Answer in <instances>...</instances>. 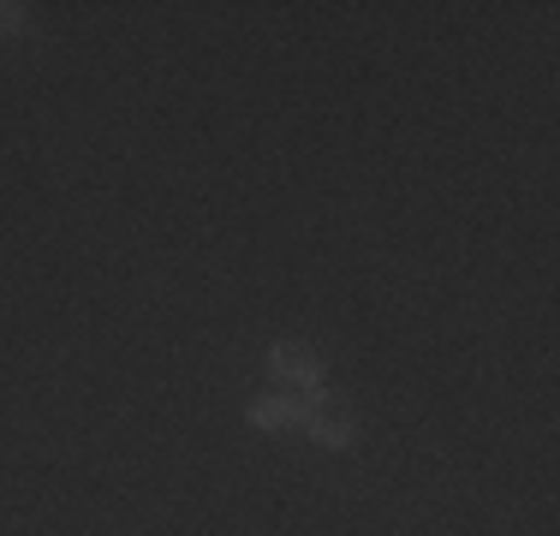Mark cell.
I'll use <instances>...</instances> for the list:
<instances>
[{
    "label": "cell",
    "mask_w": 560,
    "mask_h": 536,
    "mask_svg": "<svg viewBox=\"0 0 560 536\" xmlns=\"http://www.w3.org/2000/svg\"><path fill=\"white\" fill-rule=\"evenodd\" d=\"M269 375L287 394H323V358L311 352V346H299V340H280L275 352H269Z\"/></svg>",
    "instance_id": "cell-1"
},
{
    "label": "cell",
    "mask_w": 560,
    "mask_h": 536,
    "mask_svg": "<svg viewBox=\"0 0 560 536\" xmlns=\"http://www.w3.org/2000/svg\"><path fill=\"white\" fill-rule=\"evenodd\" d=\"M299 429H304L311 441H323V447H352V411L335 406L328 394H311V399H304Z\"/></svg>",
    "instance_id": "cell-2"
},
{
    "label": "cell",
    "mask_w": 560,
    "mask_h": 536,
    "mask_svg": "<svg viewBox=\"0 0 560 536\" xmlns=\"http://www.w3.org/2000/svg\"><path fill=\"white\" fill-rule=\"evenodd\" d=\"M24 31V7H0V36Z\"/></svg>",
    "instance_id": "cell-4"
},
{
    "label": "cell",
    "mask_w": 560,
    "mask_h": 536,
    "mask_svg": "<svg viewBox=\"0 0 560 536\" xmlns=\"http://www.w3.org/2000/svg\"><path fill=\"white\" fill-rule=\"evenodd\" d=\"M245 418H250V429H292L304 418V394H262L245 406Z\"/></svg>",
    "instance_id": "cell-3"
}]
</instances>
